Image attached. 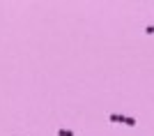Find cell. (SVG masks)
<instances>
[{"mask_svg": "<svg viewBox=\"0 0 154 136\" xmlns=\"http://www.w3.org/2000/svg\"><path fill=\"white\" fill-rule=\"evenodd\" d=\"M110 122H124V115H115V113H113V115H110Z\"/></svg>", "mask_w": 154, "mask_h": 136, "instance_id": "6da1fadb", "label": "cell"}, {"mask_svg": "<svg viewBox=\"0 0 154 136\" xmlns=\"http://www.w3.org/2000/svg\"><path fill=\"white\" fill-rule=\"evenodd\" d=\"M58 136H74V132H69V129H58Z\"/></svg>", "mask_w": 154, "mask_h": 136, "instance_id": "7a4b0ae2", "label": "cell"}, {"mask_svg": "<svg viewBox=\"0 0 154 136\" xmlns=\"http://www.w3.org/2000/svg\"><path fill=\"white\" fill-rule=\"evenodd\" d=\"M124 125H129V127H133V125H136V120H133V118H124Z\"/></svg>", "mask_w": 154, "mask_h": 136, "instance_id": "3957f363", "label": "cell"}, {"mask_svg": "<svg viewBox=\"0 0 154 136\" xmlns=\"http://www.w3.org/2000/svg\"><path fill=\"white\" fill-rule=\"evenodd\" d=\"M145 33H147V35H152V33H154V26H150V28H147Z\"/></svg>", "mask_w": 154, "mask_h": 136, "instance_id": "277c9868", "label": "cell"}]
</instances>
